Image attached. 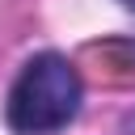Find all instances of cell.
I'll return each mask as SVG.
<instances>
[{"mask_svg": "<svg viewBox=\"0 0 135 135\" xmlns=\"http://www.w3.org/2000/svg\"><path fill=\"white\" fill-rule=\"evenodd\" d=\"M80 101H84L80 72L59 51H42L17 72L4 118L13 135H55L80 114Z\"/></svg>", "mask_w": 135, "mask_h": 135, "instance_id": "cell-1", "label": "cell"}, {"mask_svg": "<svg viewBox=\"0 0 135 135\" xmlns=\"http://www.w3.org/2000/svg\"><path fill=\"white\" fill-rule=\"evenodd\" d=\"M122 4H127V8H135V0H122Z\"/></svg>", "mask_w": 135, "mask_h": 135, "instance_id": "cell-2", "label": "cell"}]
</instances>
